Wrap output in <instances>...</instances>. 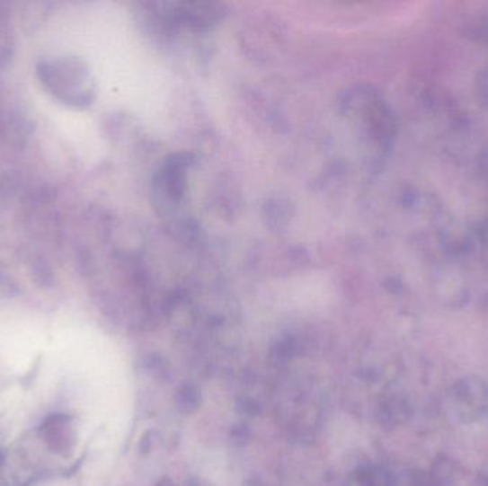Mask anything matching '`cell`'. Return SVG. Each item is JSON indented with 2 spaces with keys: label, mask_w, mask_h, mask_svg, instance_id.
I'll list each match as a JSON object with an SVG mask.
<instances>
[{
  "label": "cell",
  "mask_w": 488,
  "mask_h": 486,
  "mask_svg": "<svg viewBox=\"0 0 488 486\" xmlns=\"http://www.w3.org/2000/svg\"><path fill=\"white\" fill-rule=\"evenodd\" d=\"M176 402L183 414H191L200 405V393L194 385L182 386L177 393Z\"/></svg>",
  "instance_id": "1"
},
{
  "label": "cell",
  "mask_w": 488,
  "mask_h": 486,
  "mask_svg": "<svg viewBox=\"0 0 488 486\" xmlns=\"http://www.w3.org/2000/svg\"><path fill=\"white\" fill-rule=\"evenodd\" d=\"M356 486H390V478L383 469L370 466L357 473Z\"/></svg>",
  "instance_id": "2"
},
{
  "label": "cell",
  "mask_w": 488,
  "mask_h": 486,
  "mask_svg": "<svg viewBox=\"0 0 488 486\" xmlns=\"http://www.w3.org/2000/svg\"><path fill=\"white\" fill-rule=\"evenodd\" d=\"M235 410L242 415L246 417H259L262 414V408L256 401L249 400V398H242L235 402Z\"/></svg>",
  "instance_id": "3"
},
{
  "label": "cell",
  "mask_w": 488,
  "mask_h": 486,
  "mask_svg": "<svg viewBox=\"0 0 488 486\" xmlns=\"http://www.w3.org/2000/svg\"><path fill=\"white\" fill-rule=\"evenodd\" d=\"M156 486H174V483L169 480V478H163L160 482H157Z\"/></svg>",
  "instance_id": "4"
}]
</instances>
